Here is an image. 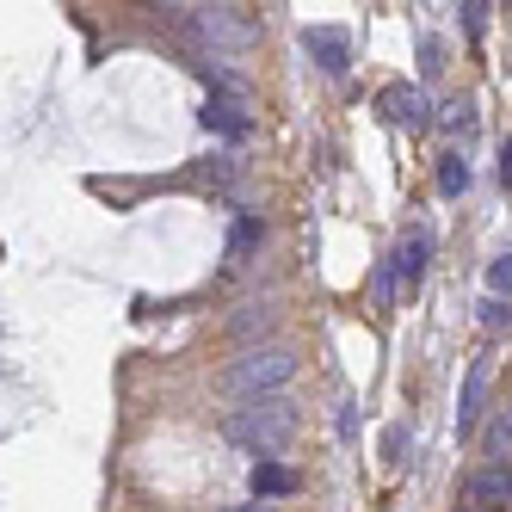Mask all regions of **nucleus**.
Wrapping results in <instances>:
<instances>
[{
	"label": "nucleus",
	"instance_id": "obj_18",
	"mask_svg": "<svg viewBox=\"0 0 512 512\" xmlns=\"http://www.w3.org/2000/svg\"><path fill=\"white\" fill-rule=\"evenodd\" d=\"M352 426H358V401H340V432L352 438Z\"/></svg>",
	"mask_w": 512,
	"mask_h": 512
},
{
	"label": "nucleus",
	"instance_id": "obj_4",
	"mask_svg": "<svg viewBox=\"0 0 512 512\" xmlns=\"http://www.w3.org/2000/svg\"><path fill=\"white\" fill-rule=\"evenodd\" d=\"M377 112L389 118V124H408V130H426V93L420 87H408V81H395V87H383L377 93Z\"/></svg>",
	"mask_w": 512,
	"mask_h": 512
},
{
	"label": "nucleus",
	"instance_id": "obj_20",
	"mask_svg": "<svg viewBox=\"0 0 512 512\" xmlns=\"http://www.w3.org/2000/svg\"><path fill=\"white\" fill-rule=\"evenodd\" d=\"M235 512H272V506H235Z\"/></svg>",
	"mask_w": 512,
	"mask_h": 512
},
{
	"label": "nucleus",
	"instance_id": "obj_14",
	"mask_svg": "<svg viewBox=\"0 0 512 512\" xmlns=\"http://www.w3.org/2000/svg\"><path fill=\"white\" fill-rule=\"evenodd\" d=\"M457 13H463V31H469V38H475V31H482V19H488L482 0H469V7H457Z\"/></svg>",
	"mask_w": 512,
	"mask_h": 512
},
{
	"label": "nucleus",
	"instance_id": "obj_9",
	"mask_svg": "<svg viewBox=\"0 0 512 512\" xmlns=\"http://www.w3.org/2000/svg\"><path fill=\"white\" fill-rule=\"evenodd\" d=\"M253 494H260V500H284V494H297V469H284V463L260 457V463H253Z\"/></svg>",
	"mask_w": 512,
	"mask_h": 512
},
{
	"label": "nucleus",
	"instance_id": "obj_16",
	"mask_svg": "<svg viewBox=\"0 0 512 512\" xmlns=\"http://www.w3.org/2000/svg\"><path fill=\"white\" fill-rule=\"evenodd\" d=\"M438 56H445V50H438V38H426V44H420V68H426V75H438V68H445Z\"/></svg>",
	"mask_w": 512,
	"mask_h": 512
},
{
	"label": "nucleus",
	"instance_id": "obj_19",
	"mask_svg": "<svg viewBox=\"0 0 512 512\" xmlns=\"http://www.w3.org/2000/svg\"><path fill=\"white\" fill-rule=\"evenodd\" d=\"M500 179L512 186V136H506V149H500Z\"/></svg>",
	"mask_w": 512,
	"mask_h": 512
},
{
	"label": "nucleus",
	"instance_id": "obj_15",
	"mask_svg": "<svg viewBox=\"0 0 512 512\" xmlns=\"http://www.w3.org/2000/svg\"><path fill=\"white\" fill-rule=\"evenodd\" d=\"M482 321H488V327H512V309H506V303H494V297H488V303H482Z\"/></svg>",
	"mask_w": 512,
	"mask_h": 512
},
{
	"label": "nucleus",
	"instance_id": "obj_1",
	"mask_svg": "<svg viewBox=\"0 0 512 512\" xmlns=\"http://www.w3.org/2000/svg\"><path fill=\"white\" fill-rule=\"evenodd\" d=\"M290 432H297V401L290 395H266V401H253V408L229 414V438L247 451H284L290 445Z\"/></svg>",
	"mask_w": 512,
	"mask_h": 512
},
{
	"label": "nucleus",
	"instance_id": "obj_17",
	"mask_svg": "<svg viewBox=\"0 0 512 512\" xmlns=\"http://www.w3.org/2000/svg\"><path fill=\"white\" fill-rule=\"evenodd\" d=\"M401 438H408L401 426H389V432H383V457H389V463H401Z\"/></svg>",
	"mask_w": 512,
	"mask_h": 512
},
{
	"label": "nucleus",
	"instance_id": "obj_11",
	"mask_svg": "<svg viewBox=\"0 0 512 512\" xmlns=\"http://www.w3.org/2000/svg\"><path fill=\"white\" fill-rule=\"evenodd\" d=\"M253 241H260V223H253V216H241V223H235V235H229V247H235V253H247Z\"/></svg>",
	"mask_w": 512,
	"mask_h": 512
},
{
	"label": "nucleus",
	"instance_id": "obj_10",
	"mask_svg": "<svg viewBox=\"0 0 512 512\" xmlns=\"http://www.w3.org/2000/svg\"><path fill=\"white\" fill-rule=\"evenodd\" d=\"M469 186V167H463V155H445V161H438V192H445V198H457Z\"/></svg>",
	"mask_w": 512,
	"mask_h": 512
},
{
	"label": "nucleus",
	"instance_id": "obj_3",
	"mask_svg": "<svg viewBox=\"0 0 512 512\" xmlns=\"http://www.w3.org/2000/svg\"><path fill=\"white\" fill-rule=\"evenodd\" d=\"M303 50L327 68V75H346V68H352V38H346L340 25H309L303 31Z\"/></svg>",
	"mask_w": 512,
	"mask_h": 512
},
{
	"label": "nucleus",
	"instance_id": "obj_2",
	"mask_svg": "<svg viewBox=\"0 0 512 512\" xmlns=\"http://www.w3.org/2000/svg\"><path fill=\"white\" fill-rule=\"evenodd\" d=\"M290 371H297V358H290L284 346H260V352H247L235 371H229V389L235 395H272V389H284L290 383Z\"/></svg>",
	"mask_w": 512,
	"mask_h": 512
},
{
	"label": "nucleus",
	"instance_id": "obj_13",
	"mask_svg": "<svg viewBox=\"0 0 512 512\" xmlns=\"http://www.w3.org/2000/svg\"><path fill=\"white\" fill-rule=\"evenodd\" d=\"M371 290H377V303H389V297H395V266H377Z\"/></svg>",
	"mask_w": 512,
	"mask_h": 512
},
{
	"label": "nucleus",
	"instance_id": "obj_6",
	"mask_svg": "<svg viewBox=\"0 0 512 512\" xmlns=\"http://www.w3.org/2000/svg\"><path fill=\"white\" fill-rule=\"evenodd\" d=\"M469 506H512V463L500 457V463H482L469 475Z\"/></svg>",
	"mask_w": 512,
	"mask_h": 512
},
{
	"label": "nucleus",
	"instance_id": "obj_12",
	"mask_svg": "<svg viewBox=\"0 0 512 512\" xmlns=\"http://www.w3.org/2000/svg\"><path fill=\"white\" fill-rule=\"evenodd\" d=\"M488 290H512V253H500V260L488 266Z\"/></svg>",
	"mask_w": 512,
	"mask_h": 512
},
{
	"label": "nucleus",
	"instance_id": "obj_7",
	"mask_svg": "<svg viewBox=\"0 0 512 512\" xmlns=\"http://www.w3.org/2000/svg\"><path fill=\"white\" fill-rule=\"evenodd\" d=\"M426 260H432V229L420 223V229H414L408 241L395 247V260H389V266H395V278H401V284L414 290V284H420V272H426Z\"/></svg>",
	"mask_w": 512,
	"mask_h": 512
},
{
	"label": "nucleus",
	"instance_id": "obj_8",
	"mask_svg": "<svg viewBox=\"0 0 512 512\" xmlns=\"http://www.w3.org/2000/svg\"><path fill=\"white\" fill-rule=\"evenodd\" d=\"M482 389H488V364L475 358L463 377V401H457V432H475V420H482Z\"/></svg>",
	"mask_w": 512,
	"mask_h": 512
},
{
	"label": "nucleus",
	"instance_id": "obj_5",
	"mask_svg": "<svg viewBox=\"0 0 512 512\" xmlns=\"http://www.w3.org/2000/svg\"><path fill=\"white\" fill-rule=\"evenodd\" d=\"M198 118H204V130H216V136H229V142H241V136H247V105H241V93H235V87H223V93H210Z\"/></svg>",
	"mask_w": 512,
	"mask_h": 512
}]
</instances>
